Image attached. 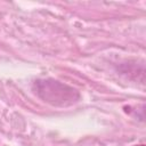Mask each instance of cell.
I'll return each mask as SVG.
<instances>
[{"instance_id":"1","label":"cell","mask_w":146,"mask_h":146,"mask_svg":"<svg viewBox=\"0 0 146 146\" xmlns=\"http://www.w3.org/2000/svg\"><path fill=\"white\" fill-rule=\"evenodd\" d=\"M135 146H145L144 144H140V145H135Z\"/></svg>"}]
</instances>
